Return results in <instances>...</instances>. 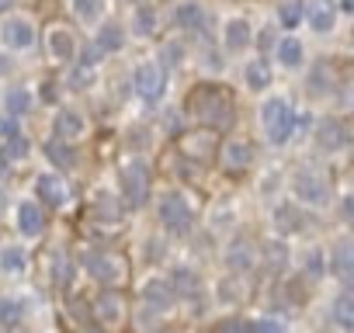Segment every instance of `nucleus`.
Masks as SVG:
<instances>
[{"label":"nucleus","mask_w":354,"mask_h":333,"mask_svg":"<svg viewBox=\"0 0 354 333\" xmlns=\"http://www.w3.org/2000/svg\"><path fill=\"white\" fill-rule=\"evenodd\" d=\"M188 111L198 115V118H205L212 132L230 129L233 118H236V115H233V97H230L223 87H216V84H202V87H195L192 97H188Z\"/></svg>","instance_id":"f257e3e1"},{"label":"nucleus","mask_w":354,"mask_h":333,"mask_svg":"<svg viewBox=\"0 0 354 333\" xmlns=\"http://www.w3.org/2000/svg\"><path fill=\"white\" fill-rule=\"evenodd\" d=\"M261 125H264V135H268L274 146H285L288 135H292V129H295V111H292V104H288L285 97L264 101V108H261Z\"/></svg>","instance_id":"f03ea898"},{"label":"nucleus","mask_w":354,"mask_h":333,"mask_svg":"<svg viewBox=\"0 0 354 333\" xmlns=\"http://www.w3.org/2000/svg\"><path fill=\"white\" fill-rule=\"evenodd\" d=\"M160 222L174 236H188L192 226H195V212H192V205L181 195H163V202H160Z\"/></svg>","instance_id":"7ed1b4c3"},{"label":"nucleus","mask_w":354,"mask_h":333,"mask_svg":"<svg viewBox=\"0 0 354 333\" xmlns=\"http://www.w3.org/2000/svg\"><path fill=\"white\" fill-rule=\"evenodd\" d=\"M87 271L91 278H97L101 285H122L129 278V260L122 254H111V250H101V254H91L87 257Z\"/></svg>","instance_id":"20e7f679"},{"label":"nucleus","mask_w":354,"mask_h":333,"mask_svg":"<svg viewBox=\"0 0 354 333\" xmlns=\"http://www.w3.org/2000/svg\"><path fill=\"white\" fill-rule=\"evenodd\" d=\"M118 181H122V191H125V202L132 209H139L149 195V171L142 160H129L122 171H118Z\"/></svg>","instance_id":"39448f33"},{"label":"nucleus","mask_w":354,"mask_h":333,"mask_svg":"<svg viewBox=\"0 0 354 333\" xmlns=\"http://www.w3.org/2000/svg\"><path fill=\"white\" fill-rule=\"evenodd\" d=\"M295 195H299V202H306V205H326L330 202V181H326V174L323 171H316V166H306V171H299V178H295Z\"/></svg>","instance_id":"423d86ee"},{"label":"nucleus","mask_w":354,"mask_h":333,"mask_svg":"<svg viewBox=\"0 0 354 333\" xmlns=\"http://www.w3.org/2000/svg\"><path fill=\"white\" fill-rule=\"evenodd\" d=\"M216 149H219V132H212V129H195V132L181 135V153L188 160L209 163V160H216Z\"/></svg>","instance_id":"0eeeda50"},{"label":"nucleus","mask_w":354,"mask_h":333,"mask_svg":"<svg viewBox=\"0 0 354 333\" xmlns=\"http://www.w3.org/2000/svg\"><path fill=\"white\" fill-rule=\"evenodd\" d=\"M132 87H136V94H139L142 101L156 104V101L163 97V91H167V73H163L156 63H142V66L136 70V77H132Z\"/></svg>","instance_id":"6e6552de"},{"label":"nucleus","mask_w":354,"mask_h":333,"mask_svg":"<svg viewBox=\"0 0 354 333\" xmlns=\"http://www.w3.org/2000/svg\"><path fill=\"white\" fill-rule=\"evenodd\" d=\"M219 160H223V166L230 174H240V171H247V166L254 163V146L247 139H230V142H223Z\"/></svg>","instance_id":"1a4fd4ad"},{"label":"nucleus","mask_w":354,"mask_h":333,"mask_svg":"<svg viewBox=\"0 0 354 333\" xmlns=\"http://www.w3.org/2000/svg\"><path fill=\"white\" fill-rule=\"evenodd\" d=\"M46 49H49V56H53V59H59V63L77 59V39H73V32H70V28L53 25V28L46 32Z\"/></svg>","instance_id":"9d476101"},{"label":"nucleus","mask_w":354,"mask_h":333,"mask_svg":"<svg viewBox=\"0 0 354 333\" xmlns=\"http://www.w3.org/2000/svg\"><path fill=\"white\" fill-rule=\"evenodd\" d=\"M347 139H351V132H347V125H344L340 118H323V122L316 125V142H319V149H326V153L344 149Z\"/></svg>","instance_id":"9b49d317"},{"label":"nucleus","mask_w":354,"mask_h":333,"mask_svg":"<svg viewBox=\"0 0 354 333\" xmlns=\"http://www.w3.org/2000/svg\"><path fill=\"white\" fill-rule=\"evenodd\" d=\"M35 195H39L49 209H59V205L70 198V188H66V181H63L59 174H42V178L35 181Z\"/></svg>","instance_id":"f8f14e48"},{"label":"nucleus","mask_w":354,"mask_h":333,"mask_svg":"<svg viewBox=\"0 0 354 333\" xmlns=\"http://www.w3.org/2000/svg\"><path fill=\"white\" fill-rule=\"evenodd\" d=\"M0 39H4L8 49H32V42H35V28H32V21L15 18V21H8L4 28H0Z\"/></svg>","instance_id":"ddd939ff"},{"label":"nucleus","mask_w":354,"mask_h":333,"mask_svg":"<svg viewBox=\"0 0 354 333\" xmlns=\"http://www.w3.org/2000/svg\"><path fill=\"white\" fill-rule=\"evenodd\" d=\"M333 25H337V4L333 0H313L309 4V28L313 32H333Z\"/></svg>","instance_id":"4468645a"},{"label":"nucleus","mask_w":354,"mask_h":333,"mask_svg":"<svg viewBox=\"0 0 354 333\" xmlns=\"http://www.w3.org/2000/svg\"><path fill=\"white\" fill-rule=\"evenodd\" d=\"M84 129H87V122H84L80 111H59L56 122H53V132H56L59 142H70V139L84 135Z\"/></svg>","instance_id":"2eb2a0df"},{"label":"nucleus","mask_w":354,"mask_h":333,"mask_svg":"<svg viewBox=\"0 0 354 333\" xmlns=\"http://www.w3.org/2000/svg\"><path fill=\"white\" fill-rule=\"evenodd\" d=\"M174 21H177V28H185V32H202L205 28V11H202L198 0H185V4L174 11Z\"/></svg>","instance_id":"dca6fc26"},{"label":"nucleus","mask_w":354,"mask_h":333,"mask_svg":"<svg viewBox=\"0 0 354 333\" xmlns=\"http://www.w3.org/2000/svg\"><path fill=\"white\" fill-rule=\"evenodd\" d=\"M42 226H46L42 209H39L35 202H21V205H18V229H21V236H39Z\"/></svg>","instance_id":"f3484780"},{"label":"nucleus","mask_w":354,"mask_h":333,"mask_svg":"<svg viewBox=\"0 0 354 333\" xmlns=\"http://www.w3.org/2000/svg\"><path fill=\"white\" fill-rule=\"evenodd\" d=\"M330 271H333V278H340V281H351V274H354V250H351V243H347V240L333 247Z\"/></svg>","instance_id":"a211bd4d"},{"label":"nucleus","mask_w":354,"mask_h":333,"mask_svg":"<svg viewBox=\"0 0 354 333\" xmlns=\"http://www.w3.org/2000/svg\"><path fill=\"white\" fill-rule=\"evenodd\" d=\"M94 312H97V319H101L104 326H115V323L125 316V312H122V295H118V292H104V295L97 298Z\"/></svg>","instance_id":"6ab92c4d"},{"label":"nucleus","mask_w":354,"mask_h":333,"mask_svg":"<svg viewBox=\"0 0 354 333\" xmlns=\"http://www.w3.org/2000/svg\"><path fill=\"white\" fill-rule=\"evenodd\" d=\"M250 46V21L247 18H233L226 25V49L230 53H243Z\"/></svg>","instance_id":"aec40b11"},{"label":"nucleus","mask_w":354,"mask_h":333,"mask_svg":"<svg viewBox=\"0 0 354 333\" xmlns=\"http://www.w3.org/2000/svg\"><path fill=\"white\" fill-rule=\"evenodd\" d=\"M142 298H146V305H149V309H160V312H163V309H170L174 292H170V285H167V281H160V278H156V281H149V285L142 288Z\"/></svg>","instance_id":"412c9836"},{"label":"nucleus","mask_w":354,"mask_h":333,"mask_svg":"<svg viewBox=\"0 0 354 333\" xmlns=\"http://www.w3.org/2000/svg\"><path fill=\"white\" fill-rule=\"evenodd\" d=\"M243 80H247L250 91H264V87L271 84V66H268L264 59H250V63L243 66Z\"/></svg>","instance_id":"4be33fe9"},{"label":"nucleus","mask_w":354,"mask_h":333,"mask_svg":"<svg viewBox=\"0 0 354 333\" xmlns=\"http://www.w3.org/2000/svg\"><path fill=\"white\" fill-rule=\"evenodd\" d=\"M122 46H125V32H122L118 25H104V28L97 32V42H94V49H97V53H104V56H108V53H118Z\"/></svg>","instance_id":"5701e85b"},{"label":"nucleus","mask_w":354,"mask_h":333,"mask_svg":"<svg viewBox=\"0 0 354 333\" xmlns=\"http://www.w3.org/2000/svg\"><path fill=\"white\" fill-rule=\"evenodd\" d=\"M226 260H230L233 271H247V267L254 264V243H250V240H233Z\"/></svg>","instance_id":"b1692460"},{"label":"nucleus","mask_w":354,"mask_h":333,"mask_svg":"<svg viewBox=\"0 0 354 333\" xmlns=\"http://www.w3.org/2000/svg\"><path fill=\"white\" fill-rule=\"evenodd\" d=\"M278 59H281V66H288V70L302 66V59H306L302 42H299V39H281V42H278Z\"/></svg>","instance_id":"393cba45"},{"label":"nucleus","mask_w":354,"mask_h":333,"mask_svg":"<svg viewBox=\"0 0 354 333\" xmlns=\"http://www.w3.org/2000/svg\"><path fill=\"white\" fill-rule=\"evenodd\" d=\"M167 285H170L174 295H195V292H198V274L177 267V271H174V281H167Z\"/></svg>","instance_id":"a878e982"},{"label":"nucleus","mask_w":354,"mask_h":333,"mask_svg":"<svg viewBox=\"0 0 354 333\" xmlns=\"http://www.w3.org/2000/svg\"><path fill=\"white\" fill-rule=\"evenodd\" d=\"M8 115L11 118H21V115H28L32 111V94L25 91V87H15V91H8Z\"/></svg>","instance_id":"bb28decb"},{"label":"nucleus","mask_w":354,"mask_h":333,"mask_svg":"<svg viewBox=\"0 0 354 333\" xmlns=\"http://www.w3.org/2000/svg\"><path fill=\"white\" fill-rule=\"evenodd\" d=\"M333 319H337L340 330H354V298H351L347 292L337 295V302H333Z\"/></svg>","instance_id":"cd10ccee"},{"label":"nucleus","mask_w":354,"mask_h":333,"mask_svg":"<svg viewBox=\"0 0 354 333\" xmlns=\"http://www.w3.org/2000/svg\"><path fill=\"white\" fill-rule=\"evenodd\" d=\"M181 59H185V46L181 42H163L160 46V70L167 73V70H174V66H181Z\"/></svg>","instance_id":"c85d7f7f"},{"label":"nucleus","mask_w":354,"mask_h":333,"mask_svg":"<svg viewBox=\"0 0 354 333\" xmlns=\"http://www.w3.org/2000/svg\"><path fill=\"white\" fill-rule=\"evenodd\" d=\"M309 91H313V94H326V91H333V66L319 63V66L313 70V77H309Z\"/></svg>","instance_id":"c756f323"},{"label":"nucleus","mask_w":354,"mask_h":333,"mask_svg":"<svg viewBox=\"0 0 354 333\" xmlns=\"http://www.w3.org/2000/svg\"><path fill=\"white\" fill-rule=\"evenodd\" d=\"M278 21H281V28H299V21H302V0H285V4L278 8Z\"/></svg>","instance_id":"7c9ffc66"},{"label":"nucleus","mask_w":354,"mask_h":333,"mask_svg":"<svg viewBox=\"0 0 354 333\" xmlns=\"http://www.w3.org/2000/svg\"><path fill=\"white\" fill-rule=\"evenodd\" d=\"M46 156H49L56 166H70V163H73L70 142H59V139H49V142H46Z\"/></svg>","instance_id":"2f4dec72"},{"label":"nucleus","mask_w":354,"mask_h":333,"mask_svg":"<svg viewBox=\"0 0 354 333\" xmlns=\"http://www.w3.org/2000/svg\"><path fill=\"white\" fill-rule=\"evenodd\" d=\"M104 11V0H73V15L80 21H97Z\"/></svg>","instance_id":"473e14b6"},{"label":"nucleus","mask_w":354,"mask_h":333,"mask_svg":"<svg viewBox=\"0 0 354 333\" xmlns=\"http://www.w3.org/2000/svg\"><path fill=\"white\" fill-rule=\"evenodd\" d=\"M21 316H25V305L21 302H11V298L0 302V323H4V326H18Z\"/></svg>","instance_id":"72a5a7b5"},{"label":"nucleus","mask_w":354,"mask_h":333,"mask_svg":"<svg viewBox=\"0 0 354 333\" xmlns=\"http://www.w3.org/2000/svg\"><path fill=\"white\" fill-rule=\"evenodd\" d=\"M132 28H136V35H153V28H156V15H153L149 8H139L136 18H132Z\"/></svg>","instance_id":"f704fd0d"},{"label":"nucleus","mask_w":354,"mask_h":333,"mask_svg":"<svg viewBox=\"0 0 354 333\" xmlns=\"http://www.w3.org/2000/svg\"><path fill=\"white\" fill-rule=\"evenodd\" d=\"M274 222H278V229H281V233H295V229H299V216H295V209H292V205L274 209Z\"/></svg>","instance_id":"c9c22d12"},{"label":"nucleus","mask_w":354,"mask_h":333,"mask_svg":"<svg viewBox=\"0 0 354 333\" xmlns=\"http://www.w3.org/2000/svg\"><path fill=\"white\" fill-rule=\"evenodd\" d=\"M0 267L4 271H21L25 267V250L21 247H4V254H0Z\"/></svg>","instance_id":"e433bc0d"},{"label":"nucleus","mask_w":354,"mask_h":333,"mask_svg":"<svg viewBox=\"0 0 354 333\" xmlns=\"http://www.w3.org/2000/svg\"><path fill=\"white\" fill-rule=\"evenodd\" d=\"M8 160H18V156H28V139L21 135V132H15V135H8V149H0Z\"/></svg>","instance_id":"4c0bfd02"},{"label":"nucleus","mask_w":354,"mask_h":333,"mask_svg":"<svg viewBox=\"0 0 354 333\" xmlns=\"http://www.w3.org/2000/svg\"><path fill=\"white\" fill-rule=\"evenodd\" d=\"M91 80H94V70H91V66H80V63H77V70L70 73V87H73V91H84V87L91 84Z\"/></svg>","instance_id":"58836bf2"},{"label":"nucleus","mask_w":354,"mask_h":333,"mask_svg":"<svg viewBox=\"0 0 354 333\" xmlns=\"http://www.w3.org/2000/svg\"><path fill=\"white\" fill-rule=\"evenodd\" d=\"M247 333H285V326L278 319H254L247 323Z\"/></svg>","instance_id":"ea45409f"},{"label":"nucleus","mask_w":354,"mask_h":333,"mask_svg":"<svg viewBox=\"0 0 354 333\" xmlns=\"http://www.w3.org/2000/svg\"><path fill=\"white\" fill-rule=\"evenodd\" d=\"M306 274L309 278H323V254L319 250H309L306 254Z\"/></svg>","instance_id":"a19ab883"},{"label":"nucleus","mask_w":354,"mask_h":333,"mask_svg":"<svg viewBox=\"0 0 354 333\" xmlns=\"http://www.w3.org/2000/svg\"><path fill=\"white\" fill-rule=\"evenodd\" d=\"M216 333H247V323L243 319H223L216 326Z\"/></svg>","instance_id":"79ce46f5"},{"label":"nucleus","mask_w":354,"mask_h":333,"mask_svg":"<svg viewBox=\"0 0 354 333\" xmlns=\"http://www.w3.org/2000/svg\"><path fill=\"white\" fill-rule=\"evenodd\" d=\"M268 264H274V267H285V247H281V243L268 247Z\"/></svg>","instance_id":"37998d69"},{"label":"nucleus","mask_w":354,"mask_h":333,"mask_svg":"<svg viewBox=\"0 0 354 333\" xmlns=\"http://www.w3.org/2000/svg\"><path fill=\"white\" fill-rule=\"evenodd\" d=\"M66 274H70V264H66V257H63V254H56V285H63V281H66Z\"/></svg>","instance_id":"c03bdc74"},{"label":"nucleus","mask_w":354,"mask_h":333,"mask_svg":"<svg viewBox=\"0 0 354 333\" xmlns=\"http://www.w3.org/2000/svg\"><path fill=\"white\" fill-rule=\"evenodd\" d=\"M271 42H274V35H271V28H268V32H264V35H261V49H264V53H268V49H271Z\"/></svg>","instance_id":"a18cd8bd"},{"label":"nucleus","mask_w":354,"mask_h":333,"mask_svg":"<svg viewBox=\"0 0 354 333\" xmlns=\"http://www.w3.org/2000/svg\"><path fill=\"white\" fill-rule=\"evenodd\" d=\"M4 73H11V59H4V56H0V77H4Z\"/></svg>","instance_id":"49530a36"},{"label":"nucleus","mask_w":354,"mask_h":333,"mask_svg":"<svg viewBox=\"0 0 354 333\" xmlns=\"http://www.w3.org/2000/svg\"><path fill=\"white\" fill-rule=\"evenodd\" d=\"M11 4H15V0H0V11H8Z\"/></svg>","instance_id":"de8ad7c7"},{"label":"nucleus","mask_w":354,"mask_h":333,"mask_svg":"<svg viewBox=\"0 0 354 333\" xmlns=\"http://www.w3.org/2000/svg\"><path fill=\"white\" fill-rule=\"evenodd\" d=\"M87 333H104V330H87Z\"/></svg>","instance_id":"09e8293b"}]
</instances>
